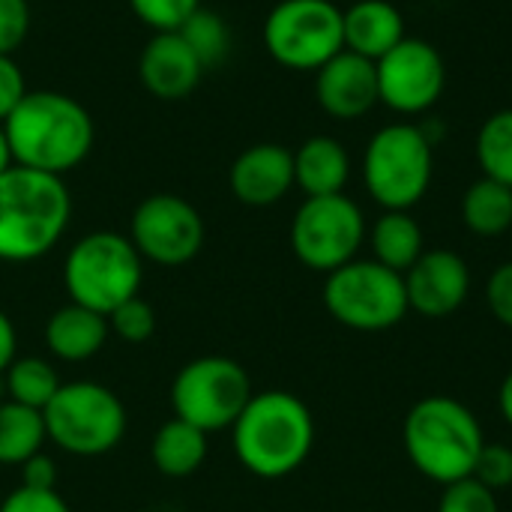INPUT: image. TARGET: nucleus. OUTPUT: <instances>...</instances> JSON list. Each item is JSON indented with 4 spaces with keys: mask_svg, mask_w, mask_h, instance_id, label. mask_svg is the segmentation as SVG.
<instances>
[{
    "mask_svg": "<svg viewBox=\"0 0 512 512\" xmlns=\"http://www.w3.org/2000/svg\"><path fill=\"white\" fill-rule=\"evenodd\" d=\"M15 165L63 177L93 150L96 126L87 108L60 90H27L3 120Z\"/></svg>",
    "mask_w": 512,
    "mask_h": 512,
    "instance_id": "1",
    "label": "nucleus"
},
{
    "mask_svg": "<svg viewBox=\"0 0 512 512\" xmlns=\"http://www.w3.org/2000/svg\"><path fill=\"white\" fill-rule=\"evenodd\" d=\"M240 465L261 480H282L303 468L315 447V417L288 390H264L249 399L231 426Z\"/></svg>",
    "mask_w": 512,
    "mask_h": 512,
    "instance_id": "2",
    "label": "nucleus"
},
{
    "mask_svg": "<svg viewBox=\"0 0 512 512\" xmlns=\"http://www.w3.org/2000/svg\"><path fill=\"white\" fill-rule=\"evenodd\" d=\"M72 219L63 177L12 165L0 174V261L30 264L48 255Z\"/></svg>",
    "mask_w": 512,
    "mask_h": 512,
    "instance_id": "3",
    "label": "nucleus"
},
{
    "mask_svg": "<svg viewBox=\"0 0 512 512\" xmlns=\"http://www.w3.org/2000/svg\"><path fill=\"white\" fill-rule=\"evenodd\" d=\"M402 438L411 465L441 486L471 477L486 444L477 414L450 396L420 399L405 417Z\"/></svg>",
    "mask_w": 512,
    "mask_h": 512,
    "instance_id": "4",
    "label": "nucleus"
},
{
    "mask_svg": "<svg viewBox=\"0 0 512 512\" xmlns=\"http://www.w3.org/2000/svg\"><path fill=\"white\" fill-rule=\"evenodd\" d=\"M144 282V258L129 237L117 231L84 234L63 261V288L69 303L111 315L126 300L138 297Z\"/></svg>",
    "mask_w": 512,
    "mask_h": 512,
    "instance_id": "5",
    "label": "nucleus"
},
{
    "mask_svg": "<svg viewBox=\"0 0 512 512\" xmlns=\"http://www.w3.org/2000/svg\"><path fill=\"white\" fill-rule=\"evenodd\" d=\"M45 432L54 447L78 459L111 453L126 435V405L114 390L96 381L60 384L54 399L42 408Z\"/></svg>",
    "mask_w": 512,
    "mask_h": 512,
    "instance_id": "6",
    "label": "nucleus"
},
{
    "mask_svg": "<svg viewBox=\"0 0 512 512\" xmlns=\"http://www.w3.org/2000/svg\"><path fill=\"white\" fill-rule=\"evenodd\" d=\"M435 153L429 135L414 123L381 126L363 153V183L384 210H411L432 186Z\"/></svg>",
    "mask_w": 512,
    "mask_h": 512,
    "instance_id": "7",
    "label": "nucleus"
},
{
    "mask_svg": "<svg viewBox=\"0 0 512 512\" xmlns=\"http://www.w3.org/2000/svg\"><path fill=\"white\" fill-rule=\"evenodd\" d=\"M324 306L327 312L348 330L357 333H381L411 312L405 276L372 261H348L339 270L327 273L324 282Z\"/></svg>",
    "mask_w": 512,
    "mask_h": 512,
    "instance_id": "8",
    "label": "nucleus"
},
{
    "mask_svg": "<svg viewBox=\"0 0 512 512\" xmlns=\"http://www.w3.org/2000/svg\"><path fill=\"white\" fill-rule=\"evenodd\" d=\"M252 396L249 372L237 360L216 354L189 360L171 384L174 417L207 435L231 429Z\"/></svg>",
    "mask_w": 512,
    "mask_h": 512,
    "instance_id": "9",
    "label": "nucleus"
},
{
    "mask_svg": "<svg viewBox=\"0 0 512 512\" xmlns=\"http://www.w3.org/2000/svg\"><path fill=\"white\" fill-rule=\"evenodd\" d=\"M264 48L285 69L318 72L345 48L342 9L333 0H282L264 21Z\"/></svg>",
    "mask_w": 512,
    "mask_h": 512,
    "instance_id": "10",
    "label": "nucleus"
},
{
    "mask_svg": "<svg viewBox=\"0 0 512 512\" xmlns=\"http://www.w3.org/2000/svg\"><path fill=\"white\" fill-rule=\"evenodd\" d=\"M366 240V216L345 192L306 198L291 222V249L300 264L333 273L354 261Z\"/></svg>",
    "mask_w": 512,
    "mask_h": 512,
    "instance_id": "11",
    "label": "nucleus"
},
{
    "mask_svg": "<svg viewBox=\"0 0 512 512\" xmlns=\"http://www.w3.org/2000/svg\"><path fill=\"white\" fill-rule=\"evenodd\" d=\"M129 240L144 261L159 267H183L204 246V219L186 198L159 192L135 207Z\"/></svg>",
    "mask_w": 512,
    "mask_h": 512,
    "instance_id": "12",
    "label": "nucleus"
},
{
    "mask_svg": "<svg viewBox=\"0 0 512 512\" xmlns=\"http://www.w3.org/2000/svg\"><path fill=\"white\" fill-rule=\"evenodd\" d=\"M375 69H378V99L396 114L429 111L447 87L444 57L426 39L405 36L390 54H384L375 63Z\"/></svg>",
    "mask_w": 512,
    "mask_h": 512,
    "instance_id": "13",
    "label": "nucleus"
},
{
    "mask_svg": "<svg viewBox=\"0 0 512 512\" xmlns=\"http://www.w3.org/2000/svg\"><path fill=\"white\" fill-rule=\"evenodd\" d=\"M402 276L408 291V309L423 318L453 315L471 291V270L465 258L450 249L423 252Z\"/></svg>",
    "mask_w": 512,
    "mask_h": 512,
    "instance_id": "14",
    "label": "nucleus"
},
{
    "mask_svg": "<svg viewBox=\"0 0 512 512\" xmlns=\"http://www.w3.org/2000/svg\"><path fill=\"white\" fill-rule=\"evenodd\" d=\"M315 99L333 120L366 117L381 102L375 60L342 48L315 72Z\"/></svg>",
    "mask_w": 512,
    "mask_h": 512,
    "instance_id": "15",
    "label": "nucleus"
},
{
    "mask_svg": "<svg viewBox=\"0 0 512 512\" xmlns=\"http://www.w3.org/2000/svg\"><path fill=\"white\" fill-rule=\"evenodd\" d=\"M231 195L246 207H270L294 186V153L282 144L246 147L228 171Z\"/></svg>",
    "mask_w": 512,
    "mask_h": 512,
    "instance_id": "16",
    "label": "nucleus"
},
{
    "mask_svg": "<svg viewBox=\"0 0 512 512\" xmlns=\"http://www.w3.org/2000/svg\"><path fill=\"white\" fill-rule=\"evenodd\" d=\"M138 75L147 93L165 102H177L198 87L204 66L195 57V51L186 45V39L174 30V33H153V39L144 45L138 57Z\"/></svg>",
    "mask_w": 512,
    "mask_h": 512,
    "instance_id": "17",
    "label": "nucleus"
},
{
    "mask_svg": "<svg viewBox=\"0 0 512 512\" xmlns=\"http://www.w3.org/2000/svg\"><path fill=\"white\" fill-rule=\"evenodd\" d=\"M342 33L348 51L378 63L405 39V18L390 0H357L342 12Z\"/></svg>",
    "mask_w": 512,
    "mask_h": 512,
    "instance_id": "18",
    "label": "nucleus"
},
{
    "mask_svg": "<svg viewBox=\"0 0 512 512\" xmlns=\"http://www.w3.org/2000/svg\"><path fill=\"white\" fill-rule=\"evenodd\" d=\"M108 336V318L78 303L60 306L45 324V345L63 363H84L96 357L105 348Z\"/></svg>",
    "mask_w": 512,
    "mask_h": 512,
    "instance_id": "19",
    "label": "nucleus"
},
{
    "mask_svg": "<svg viewBox=\"0 0 512 512\" xmlns=\"http://www.w3.org/2000/svg\"><path fill=\"white\" fill-rule=\"evenodd\" d=\"M351 177V156L342 141L330 135H312L294 150V186L306 198L339 195Z\"/></svg>",
    "mask_w": 512,
    "mask_h": 512,
    "instance_id": "20",
    "label": "nucleus"
},
{
    "mask_svg": "<svg viewBox=\"0 0 512 512\" xmlns=\"http://www.w3.org/2000/svg\"><path fill=\"white\" fill-rule=\"evenodd\" d=\"M150 459H153L156 471L168 480L192 477L207 459V432L174 417V420L162 423L159 432L153 435Z\"/></svg>",
    "mask_w": 512,
    "mask_h": 512,
    "instance_id": "21",
    "label": "nucleus"
},
{
    "mask_svg": "<svg viewBox=\"0 0 512 512\" xmlns=\"http://www.w3.org/2000/svg\"><path fill=\"white\" fill-rule=\"evenodd\" d=\"M372 252L378 264L396 273H408L426 252L420 222L408 210H384V216H378L372 225Z\"/></svg>",
    "mask_w": 512,
    "mask_h": 512,
    "instance_id": "22",
    "label": "nucleus"
},
{
    "mask_svg": "<svg viewBox=\"0 0 512 512\" xmlns=\"http://www.w3.org/2000/svg\"><path fill=\"white\" fill-rule=\"evenodd\" d=\"M462 222L477 237H501L512 228V189L480 177L462 195Z\"/></svg>",
    "mask_w": 512,
    "mask_h": 512,
    "instance_id": "23",
    "label": "nucleus"
},
{
    "mask_svg": "<svg viewBox=\"0 0 512 512\" xmlns=\"http://www.w3.org/2000/svg\"><path fill=\"white\" fill-rule=\"evenodd\" d=\"M48 441L42 411L18 405L12 399L0 402V465H24L30 456L42 453Z\"/></svg>",
    "mask_w": 512,
    "mask_h": 512,
    "instance_id": "24",
    "label": "nucleus"
},
{
    "mask_svg": "<svg viewBox=\"0 0 512 512\" xmlns=\"http://www.w3.org/2000/svg\"><path fill=\"white\" fill-rule=\"evenodd\" d=\"M3 384H6V399L42 411L54 399L63 381L57 378L54 366L42 357H15L3 372Z\"/></svg>",
    "mask_w": 512,
    "mask_h": 512,
    "instance_id": "25",
    "label": "nucleus"
},
{
    "mask_svg": "<svg viewBox=\"0 0 512 512\" xmlns=\"http://www.w3.org/2000/svg\"><path fill=\"white\" fill-rule=\"evenodd\" d=\"M477 162L483 177L512 189V108L495 111L477 132Z\"/></svg>",
    "mask_w": 512,
    "mask_h": 512,
    "instance_id": "26",
    "label": "nucleus"
},
{
    "mask_svg": "<svg viewBox=\"0 0 512 512\" xmlns=\"http://www.w3.org/2000/svg\"><path fill=\"white\" fill-rule=\"evenodd\" d=\"M177 33H180V36L186 39V45L195 51V57L201 60L204 69L219 66V63L228 57V51H231V30H228L225 18L216 15L213 9H204V6H201Z\"/></svg>",
    "mask_w": 512,
    "mask_h": 512,
    "instance_id": "27",
    "label": "nucleus"
},
{
    "mask_svg": "<svg viewBox=\"0 0 512 512\" xmlns=\"http://www.w3.org/2000/svg\"><path fill=\"white\" fill-rule=\"evenodd\" d=\"M108 327L117 339H123L126 345H141L156 333V312L153 306L138 294L132 300H126L123 306H117L108 315Z\"/></svg>",
    "mask_w": 512,
    "mask_h": 512,
    "instance_id": "28",
    "label": "nucleus"
},
{
    "mask_svg": "<svg viewBox=\"0 0 512 512\" xmlns=\"http://www.w3.org/2000/svg\"><path fill=\"white\" fill-rule=\"evenodd\" d=\"M129 6L153 33H174L201 9V0H129Z\"/></svg>",
    "mask_w": 512,
    "mask_h": 512,
    "instance_id": "29",
    "label": "nucleus"
},
{
    "mask_svg": "<svg viewBox=\"0 0 512 512\" xmlns=\"http://www.w3.org/2000/svg\"><path fill=\"white\" fill-rule=\"evenodd\" d=\"M438 512H498V495L474 477L444 486Z\"/></svg>",
    "mask_w": 512,
    "mask_h": 512,
    "instance_id": "30",
    "label": "nucleus"
},
{
    "mask_svg": "<svg viewBox=\"0 0 512 512\" xmlns=\"http://www.w3.org/2000/svg\"><path fill=\"white\" fill-rule=\"evenodd\" d=\"M471 477L492 489L495 495L512 486V447L507 444H483Z\"/></svg>",
    "mask_w": 512,
    "mask_h": 512,
    "instance_id": "31",
    "label": "nucleus"
},
{
    "mask_svg": "<svg viewBox=\"0 0 512 512\" xmlns=\"http://www.w3.org/2000/svg\"><path fill=\"white\" fill-rule=\"evenodd\" d=\"M30 33V3L0 0V54H15Z\"/></svg>",
    "mask_w": 512,
    "mask_h": 512,
    "instance_id": "32",
    "label": "nucleus"
},
{
    "mask_svg": "<svg viewBox=\"0 0 512 512\" xmlns=\"http://www.w3.org/2000/svg\"><path fill=\"white\" fill-rule=\"evenodd\" d=\"M0 512H72L57 495V489H27L18 486L0 501Z\"/></svg>",
    "mask_w": 512,
    "mask_h": 512,
    "instance_id": "33",
    "label": "nucleus"
},
{
    "mask_svg": "<svg viewBox=\"0 0 512 512\" xmlns=\"http://www.w3.org/2000/svg\"><path fill=\"white\" fill-rule=\"evenodd\" d=\"M486 303L492 309V315L512 330V261L501 264L486 285Z\"/></svg>",
    "mask_w": 512,
    "mask_h": 512,
    "instance_id": "34",
    "label": "nucleus"
},
{
    "mask_svg": "<svg viewBox=\"0 0 512 512\" xmlns=\"http://www.w3.org/2000/svg\"><path fill=\"white\" fill-rule=\"evenodd\" d=\"M27 84L12 54H0V123L12 114V108L24 99Z\"/></svg>",
    "mask_w": 512,
    "mask_h": 512,
    "instance_id": "35",
    "label": "nucleus"
},
{
    "mask_svg": "<svg viewBox=\"0 0 512 512\" xmlns=\"http://www.w3.org/2000/svg\"><path fill=\"white\" fill-rule=\"evenodd\" d=\"M21 486L27 489H54L57 486V465L51 456L36 453L21 465Z\"/></svg>",
    "mask_w": 512,
    "mask_h": 512,
    "instance_id": "36",
    "label": "nucleus"
},
{
    "mask_svg": "<svg viewBox=\"0 0 512 512\" xmlns=\"http://www.w3.org/2000/svg\"><path fill=\"white\" fill-rule=\"evenodd\" d=\"M15 348H18V336H15V324L12 318L0 309V375L9 369V363L15 360Z\"/></svg>",
    "mask_w": 512,
    "mask_h": 512,
    "instance_id": "37",
    "label": "nucleus"
},
{
    "mask_svg": "<svg viewBox=\"0 0 512 512\" xmlns=\"http://www.w3.org/2000/svg\"><path fill=\"white\" fill-rule=\"evenodd\" d=\"M498 408H501V417L507 420V426L512 429V372L504 378L501 384V393H498Z\"/></svg>",
    "mask_w": 512,
    "mask_h": 512,
    "instance_id": "38",
    "label": "nucleus"
},
{
    "mask_svg": "<svg viewBox=\"0 0 512 512\" xmlns=\"http://www.w3.org/2000/svg\"><path fill=\"white\" fill-rule=\"evenodd\" d=\"M12 165H15V159H12V147H9V138H6L3 123H0V174H3L6 168H12Z\"/></svg>",
    "mask_w": 512,
    "mask_h": 512,
    "instance_id": "39",
    "label": "nucleus"
},
{
    "mask_svg": "<svg viewBox=\"0 0 512 512\" xmlns=\"http://www.w3.org/2000/svg\"><path fill=\"white\" fill-rule=\"evenodd\" d=\"M0 402H6V384H3V375H0Z\"/></svg>",
    "mask_w": 512,
    "mask_h": 512,
    "instance_id": "40",
    "label": "nucleus"
},
{
    "mask_svg": "<svg viewBox=\"0 0 512 512\" xmlns=\"http://www.w3.org/2000/svg\"><path fill=\"white\" fill-rule=\"evenodd\" d=\"M0 501H3V498H0Z\"/></svg>",
    "mask_w": 512,
    "mask_h": 512,
    "instance_id": "41",
    "label": "nucleus"
}]
</instances>
